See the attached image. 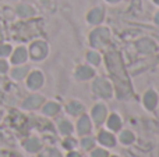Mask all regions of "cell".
I'll list each match as a JSON object with an SVG mask.
<instances>
[{"mask_svg": "<svg viewBox=\"0 0 159 157\" xmlns=\"http://www.w3.org/2000/svg\"><path fill=\"white\" fill-rule=\"evenodd\" d=\"M93 92L102 96H109L110 95V85L106 79H96L93 82Z\"/></svg>", "mask_w": 159, "mask_h": 157, "instance_id": "3957f363", "label": "cell"}, {"mask_svg": "<svg viewBox=\"0 0 159 157\" xmlns=\"http://www.w3.org/2000/svg\"><path fill=\"white\" fill-rule=\"evenodd\" d=\"M56 111H57V106H56L55 103H50V104H48L46 107H45V113L46 114H55Z\"/></svg>", "mask_w": 159, "mask_h": 157, "instance_id": "e0dca14e", "label": "cell"}, {"mask_svg": "<svg viewBox=\"0 0 159 157\" xmlns=\"http://www.w3.org/2000/svg\"><path fill=\"white\" fill-rule=\"evenodd\" d=\"M80 129H81V132H88V129H89L88 118H82L81 121H80Z\"/></svg>", "mask_w": 159, "mask_h": 157, "instance_id": "2e32d148", "label": "cell"}, {"mask_svg": "<svg viewBox=\"0 0 159 157\" xmlns=\"http://www.w3.org/2000/svg\"><path fill=\"white\" fill-rule=\"evenodd\" d=\"M27 83L31 89H38L39 86L43 83V75H42L39 71H34L32 74L28 77Z\"/></svg>", "mask_w": 159, "mask_h": 157, "instance_id": "277c9868", "label": "cell"}, {"mask_svg": "<svg viewBox=\"0 0 159 157\" xmlns=\"http://www.w3.org/2000/svg\"><path fill=\"white\" fill-rule=\"evenodd\" d=\"M105 107L103 106H96L95 108H93V111H92V114H93V117H95V120L98 122H101L102 120H103V117H105Z\"/></svg>", "mask_w": 159, "mask_h": 157, "instance_id": "9c48e42d", "label": "cell"}, {"mask_svg": "<svg viewBox=\"0 0 159 157\" xmlns=\"http://www.w3.org/2000/svg\"><path fill=\"white\" fill-rule=\"evenodd\" d=\"M155 103H157V96H155L154 92H148L147 93V97H145V104L148 107H154Z\"/></svg>", "mask_w": 159, "mask_h": 157, "instance_id": "7c38bea8", "label": "cell"}, {"mask_svg": "<svg viewBox=\"0 0 159 157\" xmlns=\"http://www.w3.org/2000/svg\"><path fill=\"white\" fill-rule=\"evenodd\" d=\"M107 2H112L113 3V2H119V0H107Z\"/></svg>", "mask_w": 159, "mask_h": 157, "instance_id": "cb8c5ba5", "label": "cell"}, {"mask_svg": "<svg viewBox=\"0 0 159 157\" xmlns=\"http://www.w3.org/2000/svg\"><path fill=\"white\" fill-rule=\"evenodd\" d=\"M102 18H103V11L99 7L93 8V10L88 14V21H89L91 24H98V22L102 21Z\"/></svg>", "mask_w": 159, "mask_h": 157, "instance_id": "8992f818", "label": "cell"}, {"mask_svg": "<svg viewBox=\"0 0 159 157\" xmlns=\"http://www.w3.org/2000/svg\"><path fill=\"white\" fill-rule=\"evenodd\" d=\"M101 141L102 143H107V145H113V138L107 134H102L101 135Z\"/></svg>", "mask_w": 159, "mask_h": 157, "instance_id": "d6986e66", "label": "cell"}, {"mask_svg": "<svg viewBox=\"0 0 159 157\" xmlns=\"http://www.w3.org/2000/svg\"><path fill=\"white\" fill-rule=\"evenodd\" d=\"M6 71H7V63L0 60V72H6Z\"/></svg>", "mask_w": 159, "mask_h": 157, "instance_id": "ffe728a7", "label": "cell"}, {"mask_svg": "<svg viewBox=\"0 0 159 157\" xmlns=\"http://www.w3.org/2000/svg\"><path fill=\"white\" fill-rule=\"evenodd\" d=\"M27 71H28L27 67H18V68L13 70L11 75H13V78H16V79H22V78L25 77V74H27Z\"/></svg>", "mask_w": 159, "mask_h": 157, "instance_id": "8fae6325", "label": "cell"}, {"mask_svg": "<svg viewBox=\"0 0 159 157\" xmlns=\"http://www.w3.org/2000/svg\"><path fill=\"white\" fill-rule=\"evenodd\" d=\"M17 13H18V15H21V17H30L34 14V11H32V8L28 7V6L21 4V6H18V8H17Z\"/></svg>", "mask_w": 159, "mask_h": 157, "instance_id": "30bf717a", "label": "cell"}, {"mask_svg": "<svg viewBox=\"0 0 159 157\" xmlns=\"http://www.w3.org/2000/svg\"><path fill=\"white\" fill-rule=\"evenodd\" d=\"M109 38V32L107 29H96L95 32H92V36H91V40H92L93 46H102L105 42Z\"/></svg>", "mask_w": 159, "mask_h": 157, "instance_id": "7a4b0ae2", "label": "cell"}, {"mask_svg": "<svg viewBox=\"0 0 159 157\" xmlns=\"http://www.w3.org/2000/svg\"><path fill=\"white\" fill-rule=\"evenodd\" d=\"M25 147H27L28 150H31V152H34V150H36L39 147V142H36V141H28L27 143H25Z\"/></svg>", "mask_w": 159, "mask_h": 157, "instance_id": "9a60e30c", "label": "cell"}, {"mask_svg": "<svg viewBox=\"0 0 159 157\" xmlns=\"http://www.w3.org/2000/svg\"><path fill=\"white\" fill-rule=\"evenodd\" d=\"M41 103H42L41 96H32V97H30L28 100L24 102V107L25 108H35V107H38Z\"/></svg>", "mask_w": 159, "mask_h": 157, "instance_id": "ba28073f", "label": "cell"}, {"mask_svg": "<svg viewBox=\"0 0 159 157\" xmlns=\"http://www.w3.org/2000/svg\"><path fill=\"white\" fill-rule=\"evenodd\" d=\"M88 60H89V63H92V64H98L99 63V54L95 52H89L88 53Z\"/></svg>", "mask_w": 159, "mask_h": 157, "instance_id": "5bb4252c", "label": "cell"}, {"mask_svg": "<svg viewBox=\"0 0 159 157\" xmlns=\"http://www.w3.org/2000/svg\"><path fill=\"white\" fill-rule=\"evenodd\" d=\"M30 52H31V57H32L34 60H41V58H43L45 56H46L48 46L43 42H35V43L31 45Z\"/></svg>", "mask_w": 159, "mask_h": 157, "instance_id": "6da1fadb", "label": "cell"}, {"mask_svg": "<svg viewBox=\"0 0 159 157\" xmlns=\"http://www.w3.org/2000/svg\"><path fill=\"white\" fill-rule=\"evenodd\" d=\"M92 75H93V70L87 66H82L77 70V77L80 79H89Z\"/></svg>", "mask_w": 159, "mask_h": 157, "instance_id": "52a82bcc", "label": "cell"}, {"mask_svg": "<svg viewBox=\"0 0 159 157\" xmlns=\"http://www.w3.org/2000/svg\"><path fill=\"white\" fill-rule=\"evenodd\" d=\"M10 53H11V47L8 46V45H3V46H0V56H2V57L8 56Z\"/></svg>", "mask_w": 159, "mask_h": 157, "instance_id": "ac0fdd59", "label": "cell"}, {"mask_svg": "<svg viewBox=\"0 0 159 157\" xmlns=\"http://www.w3.org/2000/svg\"><path fill=\"white\" fill-rule=\"evenodd\" d=\"M70 157H73V156H70ZM74 157H78V156H77V155H74Z\"/></svg>", "mask_w": 159, "mask_h": 157, "instance_id": "d4e9b609", "label": "cell"}, {"mask_svg": "<svg viewBox=\"0 0 159 157\" xmlns=\"http://www.w3.org/2000/svg\"><path fill=\"white\" fill-rule=\"evenodd\" d=\"M155 21H157V22H158V24H159V13L157 14V17H155Z\"/></svg>", "mask_w": 159, "mask_h": 157, "instance_id": "7402d4cb", "label": "cell"}, {"mask_svg": "<svg viewBox=\"0 0 159 157\" xmlns=\"http://www.w3.org/2000/svg\"><path fill=\"white\" fill-rule=\"evenodd\" d=\"M25 60H27V50H25L24 47H18V49L14 52L13 57H11V61H13L14 64H21V63H24Z\"/></svg>", "mask_w": 159, "mask_h": 157, "instance_id": "5b68a950", "label": "cell"}, {"mask_svg": "<svg viewBox=\"0 0 159 157\" xmlns=\"http://www.w3.org/2000/svg\"><path fill=\"white\" fill-rule=\"evenodd\" d=\"M93 157H106V153L102 152V150H98V152L93 153Z\"/></svg>", "mask_w": 159, "mask_h": 157, "instance_id": "44dd1931", "label": "cell"}, {"mask_svg": "<svg viewBox=\"0 0 159 157\" xmlns=\"http://www.w3.org/2000/svg\"><path fill=\"white\" fill-rule=\"evenodd\" d=\"M152 43L149 40H143L138 43V49L141 50V52H149V50H152Z\"/></svg>", "mask_w": 159, "mask_h": 157, "instance_id": "4fadbf2b", "label": "cell"}, {"mask_svg": "<svg viewBox=\"0 0 159 157\" xmlns=\"http://www.w3.org/2000/svg\"><path fill=\"white\" fill-rule=\"evenodd\" d=\"M155 2V4H159V0H154Z\"/></svg>", "mask_w": 159, "mask_h": 157, "instance_id": "603a6c76", "label": "cell"}]
</instances>
